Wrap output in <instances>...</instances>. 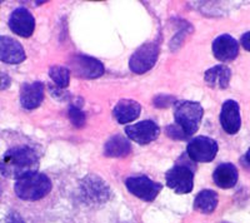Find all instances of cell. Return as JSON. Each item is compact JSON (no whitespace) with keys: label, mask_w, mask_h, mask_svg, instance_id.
<instances>
[{"label":"cell","mask_w":250,"mask_h":223,"mask_svg":"<svg viewBox=\"0 0 250 223\" xmlns=\"http://www.w3.org/2000/svg\"><path fill=\"white\" fill-rule=\"evenodd\" d=\"M39 158L30 147H15L9 149L0 160V172L6 178L19 179L24 176L37 172Z\"/></svg>","instance_id":"6da1fadb"},{"label":"cell","mask_w":250,"mask_h":223,"mask_svg":"<svg viewBox=\"0 0 250 223\" xmlns=\"http://www.w3.org/2000/svg\"><path fill=\"white\" fill-rule=\"evenodd\" d=\"M204 109L196 102L191 100H182L175 104L174 118L176 127L182 131L184 137H190L199 129Z\"/></svg>","instance_id":"7a4b0ae2"},{"label":"cell","mask_w":250,"mask_h":223,"mask_svg":"<svg viewBox=\"0 0 250 223\" xmlns=\"http://www.w3.org/2000/svg\"><path fill=\"white\" fill-rule=\"evenodd\" d=\"M14 191L20 200L38 201L49 195L51 191V182L45 175L33 172L17 179Z\"/></svg>","instance_id":"3957f363"},{"label":"cell","mask_w":250,"mask_h":223,"mask_svg":"<svg viewBox=\"0 0 250 223\" xmlns=\"http://www.w3.org/2000/svg\"><path fill=\"white\" fill-rule=\"evenodd\" d=\"M167 186L173 189L176 195H185L193 191L194 172L189 166L175 164L165 175Z\"/></svg>","instance_id":"277c9868"},{"label":"cell","mask_w":250,"mask_h":223,"mask_svg":"<svg viewBox=\"0 0 250 223\" xmlns=\"http://www.w3.org/2000/svg\"><path fill=\"white\" fill-rule=\"evenodd\" d=\"M159 55V45L154 42L151 43H145L134 52L129 60V67L130 70L137 74H143L148 72L156 63Z\"/></svg>","instance_id":"5b68a950"},{"label":"cell","mask_w":250,"mask_h":223,"mask_svg":"<svg viewBox=\"0 0 250 223\" xmlns=\"http://www.w3.org/2000/svg\"><path fill=\"white\" fill-rule=\"evenodd\" d=\"M125 186L131 195L143 201H146V202H151L155 200L163 188L162 184L156 183L145 176L129 177L125 180Z\"/></svg>","instance_id":"8992f818"},{"label":"cell","mask_w":250,"mask_h":223,"mask_svg":"<svg viewBox=\"0 0 250 223\" xmlns=\"http://www.w3.org/2000/svg\"><path fill=\"white\" fill-rule=\"evenodd\" d=\"M218 143L209 137L199 135L189 142L188 156L194 162H211L218 153Z\"/></svg>","instance_id":"52a82bcc"},{"label":"cell","mask_w":250,"mask_h":223,"mask_svg":"<svg viewBox=\"0 0 250 223\" xmlns=\"http://www.w3.org/2000/svg\"><path fill=\"white\" fill-rule=\"evenodd\" d=\"M70 68L75 75L84 79H95L104 74L105 68L100 60L88 55L78 54L70 59Z\"/></svg>","instance_id":"ba28073f"},{"label":"cell","mask_w":250,"mask_h":223,"mask_svg":"<svg viewBox=\"0 0 250 223\" xmlns=\"http://www.w3.org/2000/svg\"><path fill=\"white\" fill-rule=\"evenodd\" d=\"M125 133L129 139L137 142L140 146H145L159 137L160 129L153 120H143L137 124L126 127Z\"/></svg>","instance_id":"9c48e42d"},{"label":"cell","mask_w":250,"mask_h":223,"mask_svg":"<svg viewBox=\"0 0 250 223\" xmlns=\"http://www.w3.org/2000/svg\"><path fill=\"white\" fill-rule=\"evenodd\" d=\"M9 28L15 34L29 38L35 29V20L33 14L25 8H18L9 18Z\"/></svg>","instance_id":"30bf717a"},{"label":"cell","mask_w":250,"mask_h":223,"mask_svg":"<svg viewBox=\"0 0 250 223\" xmlns=\"http://www.w3.org/2000/svg\"><path fill=\"white\" fill-rule=\"evenodd\" d=\"M26 55L23 45L12 37L0 35V62L6 64H20Z\"/></svg>","instance_id":"8fae6325"},{"label":"cell","mask_w":250,"mask_h":223,"mask_svg":"<svg viewBox=\"0 0 250 223\" xmlns=\"http://www.w3.org/2000/svg\"><path fill=\"white\" fill-rule=\"evenodd\" d=\"M220 124L228 134H235L239 132L242 126V118H240V108L235 100L229 99L223 104Z\"/></svg>","instance_id":"7c38bea8"},{"label":"cell","mask_w":250,"mask_h":223,"mask_svg":"<svg viewBox=\"0 0 250 223\" xmlns=\"http://www.w3.org/2000/svg\"><path fill=\"white\" fill-rule=\"evenodd\" d=\"M214 57L220 62H231L239 54V44L231 35H219L213 42Z\"/></svg>","instance_id":"4fadbf2b"},{"label":"cell","mask_w":250,"mask_h":223,"mask_svg":"<svg viewBox=\"0 0 250 223\" xmlns=\"http://www.w3.org/2000/svg\"><path fill=\"white\" fill-rule=\"evenodd\" d=\"M45 87L42 82L25 83L20 90V103L25 109H35L42 104L44 99Z\"/></svg>","instance_id":"5bb4252c"},{"label":"cell","mask_w":250,"mask_h":223,"mask_svg":"<svg viewBox=\"0 0 250 223\" xmlns=\"http://www.w3.org/2000/svg\"><path fill=\"white\" fill-rule=\"evenodd\" d=\"M140 111L142 107L138 102L133 99H122L114 107L113 114L114 118L118 120V123L128 124L139 117Z\"/></svg>","instance_id":"9a60e30c"},{"label":"cell","mask_w":250,"mask_h":223,"mask_svg":"<svg viewBox=\"0 0 250 223\" xmlns=\"http://www.w3.org/2000/svg\"><path fill=\"white\" fill-rule=\"evenodd\" d=\"M83 195L91 202H105L108 201V186L98 177H88L84 179Z\"/></svg>","instance_id":"2e32d148"},{"label":"cell","mask_w":250,"mask_h":223,"mask_svg":"<svg viewBox=\"0 0 250 223\" xmlns=\"http://www.w3.org/2000/svg\"><path fill=\"white\" fill-rule=\"evenodd\" d=\"M238 177V169L231 163H223L218 166L213 175V179L216 186L225 189L235 186Z\"/></svg>","instance_id":"e0dca14e"},{"label":"cell","mask_w":250,"mask_h":223,"mask_svg":"<svg viewBox=\"0 0 250 223\" xmlns=\"http://www.w3.org/2000/svg\"><path fill=\"white\" fill-rule=\"evenodd\" d=\"M231 72L227 66H216L205 72V83L210 88L225 89L230 82Z\"/></svg>","instance_id":"ac0fdd59"},{"label":"cell","mask_w":250,"mask_h":223,"mask_svg":"<svg viewBox=\"0 0 250 223\" xmlns=\"http://www.w3.org/2000/svg\"><path fill=\"white\" fill-rule=\"evenodd\" d=\"M131 151L130 143L123 135H114L105 143V148H104V153L106 157H125L128 156Z\"/></svg>","instance_id":"d6986e66"},{"label":"cell","mask_w":250,"mask_h":223,"mask_svg":"<svg viewBox=\"0 0 250 223\" xmlns=\"http://www.w3.org/2000/svg\"><path fill=\"white\" fill-rule=\"evenodd\" d=\"M216 206H218V195L211 189L202 191L194 201V208L204 215H209L215 211Z\"/></svg>","instance_id":"ffe728a7"},{"label":"cell","mask_w":250,"mask_h":223,"mask_svg":"<svg viewBox=\"0 0 250 223\" xmlns=\"http://www.w3.org/2000/svg\"><path fill=\"white\" fill-rule=\"evenodd\" d=\"M49 75L58 88H66L70 80V70L66 67L54 66L49 70Z\"/></svg>","instance_id":"44dd1931"},{"label":"cell","mask_w":250,"mask_h":223,"mask_svg":"<svg viewBox=\"0 0 250 223\" xmlns=\"http://www.w3.org/2000/svg\"><path fill=\"white\" fill-rule=\"evenodd\" d=\"M69 119H70V122L75 127L80 128V127H83L84 123H85V114L78 107L71 106L69 108Z\"/></svg>","instance_id":"7402d4cb"},{"label":"cell","mask_w":250,"mask_h":223,"mask_svg":"<svg viewBox=\"0 0 250 223\" xmlns=\"http://www.w3.org/2000/svg\"><path fill=\"white\" fill-rule=\"evenodd\" d=\"M12 83V79L5 73H0V90H4V89H8Z\"/></svg>","instance_id":"603a6c76"},{"label":"cell","mask_w":250,"mask_h":223,"mask_svg":"<svg viewBox=\"0 0 250 223\" xmlns=\"http://www.w3.org/2000/svg\"><path fill=\"white\" fill-rule=\"evenodd\" d=\"M5 223H25V222H24L23 218L20 217L18 213H10V215L8 216V218H6Z\"/></svg>","instance_id":"cb8c5ba5"},{"label":"cell","mask_w":250,"mask_h":223,"mask_svg":"<svg viewBox=\"0 0 250 223\" xmlns=\"http://www.w3.org/2000/svg\"><path fill=\"white\" fill-rule=\"evenodd\" d=\"M240 44L244 46V49H247L248 52H250V32L245 33L244 35L240 39Z\"/></svg>","instance_id":"d4e9b609"},{"label":"cell","mask_w":250,"mask_h":223,"mask_svg":"<svg viewBox=\"0 0 250 223\" xmlns=\"http://www.w3.org/2000/svg\"><path fill=\"white\" fill-rule=\"evenodd\" d=\"M245 159L248 160V163L250 164V148L248 149V152H247V156H245Z\"/></svg>","instance_id":"484cf974"}]
</instances>
